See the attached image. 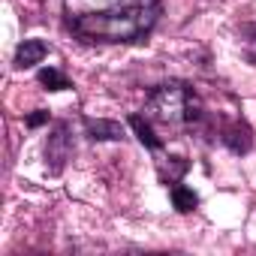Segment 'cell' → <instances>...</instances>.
Masks as SVG:
<instances>
[{"label": "cell", "instance_id": "cell-5", "mask_svg": "<svg viewBox=\"0 0 256 256\" xmlns=\"http://www.w3.org/2000/svg\"><path fill=\"white\" fill-rule=\"evenodd\" d=\"M223 142H226L235 154H244V151H250V130H247L244 124H235V126H229V130H226Z\"/></svg>", "mask_w": 256, "mask_h": 256}, {"label": "cell", "instance_id": "cell-7", "mask_svg": "<svg viewBox=\"0 0 256 256\" xmlns=\"http://www.w3.org/2000/svg\"><path fill=\"white\" fill-rule=\"evenodd\" d=\"M172 205L187 214V211H193V208L199 205V196H196L190 187H184V184H172Z\"/></svg>", "mask_w": 256, "mask_h": 256}, {"label": "cell", "instance_id": "cell-9", "mask_svg": "<svg viewBox=\"0 0 256 256\" xmlns=\"http://www.w3.org/2000/svg\"><path fill=\"white\" fill-rule=\"evenodd\" d=\"M247 58L250 64H256V24L247 28Z\"/></svg>", "mask_w": 256, "mask_h": 256}, {"label": "cell", "instance_id": "cell-1", "mask_svg": "<svg viewBox=\"0 0 256 256\" xmlns=\"http://www.w3.org/2000/svg\"><path fill=\"white\" fill-rule=\"evenodd\" d=\"M72 34L84 42H136L160 16V0H64Z\"/></svg>", "mask_w": 256, "mask_h": 256}, {"label": "cell", "instance_id": "cell-4", "mask_svg": "<svg viewBox=\"0 0 256 256\" xmlns=\"http://www.w3.org/2000/svg\"><path fill=\"white\" fill-rule=\"evenodd\" d=\"M130 126H133V130H136L139 142H142V145H148L151 151H160V148H163V142H160V139H157V133L151 130V124H148V118H142V114H133V118H130Z\"/></svg>", "mask_w": 256, "mask_h": 256}, {"label": "cell", "instance_id": "cell-6", "mask_svg": "<svg viewBox=\"0 0 256 256\" xmlns=\"http://www.w3.org/2000/svg\"><path fill=\"white\" fill-rule=\"evenodd\" d=\"M88 136L100 142H112V139H120V126L114 120H88Z\"/></svg>", "mask_w": 256, "mask_h": 256}, {"label": "cell", "instance_id": "cell-2", "mask_svg": "<svg viewBox=\"0 0 256 256\" xmlns=\"http://www.w3.org/2000/svg\"><path fill=\"white\" fill-rule=\"evenodd\" d=\"M199 114H202V102L193 94V88H187L184 82H166L154 88L145 106V118L160 126H169V130H187L199 120Z\"/></svg>", "mask_w": 256, "mask_h": 256}, {"label": "cell", "instance_id": "cell-8", "mask_svg": "<svg viewBox=\"0 0 256 256\" xmlns=\"http://www.w3.org/2000/svg\"><path fill=\"white\" fill-rule=\"evenodd\" d=\"M40 84H46V90H66V88H70L66 76H60L54 66H48V70L40 72Z\"/></svg>", "mask_w": 256, "mask_h": 256}, {"label": "cell", "instance_id": "cell-10", "mask_svg": "<svg viewBox=\"0 0 256 256\" xmlns=\"http://www.w3.org/2000/svg\"><path fill=\"white\" fill-rule=\"evenodd\" d=\"M46 120H48V112H34V114L28 118L30 126H40V124H46Z\"/></svg>", "mask_w": 256, "mask_h": 256}, {"label": "cell", "instance_id": "cell-3", "mask_svg": "<svg viewBox=\"0 0 256 256\" xmlns=\"http://www.w3.org/2000/svg\"><path fill=\"white\" fill-rule=\"evenodd\" d=\"M48 54V46L42 40H24L16 52V66H34Z\"/></svg>", "mask_w": 256, "mask_h": 256}]
</instances>
